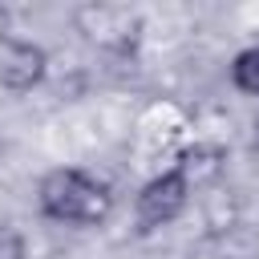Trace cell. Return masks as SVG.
Returning <instances> with one entry per match:
<instances>
[{"label": "cell", "instance_id": "obj_3", "mask_svg": "<svg viewBox=\"0 0 259 259\" xmlns=\"http://www.w3.org/2000/svg\"><path fill=\"white\" fill-rule=\"evenodd\" d=\"M73 28L101 53L130 57L142 45L146 20L138 8H125V4H81V8H73Z\"/></svg>", "mask_w": 259, "mask_h": 259}, {"label": "cell", "instance_id": "obj_4", "mask_svg": "<svg viewBox=\"0 0 259 259\" xmlns=\"http://www.w3.org/2000/svg\"><path fill=\"white\" fill-rule=\"evenodd\" d=\"M49 49L24 32H0V89L12 97H28L49 81Z\"/></svg>", "mask_w": 259, "mask_h": 259}, {"label": "cell", "instance_id": "obj_5", "mask_svg": "<svg viewBox=\"0 0 259 259\" xmlns=\"http://www.w3.org/2000/svg\"><path fill=\"white\" fill-rule=\"evenodd\" d=\"M227 85L247 97V101H259V40L235 49V57L227 61Z\"/></svg>", "mask_w": 259, "mask_h": 259}, {"label": "cell", "instance_id": "obj_7", "mask_svg": "<svg viewBox=\"0 0 259 259\" xmlns=\"http://www.w3.org/2000/svg\"><path fill=\"white\" fill-rule=\"evenodd\" d=\"M251 150H255V154H259V113H255V117H251Z\"/></svg>", "mask_w": 259, "mask_h": 259}, {"label": "cell", "instance_id": "obj_1", "mask_svg": "<svg viewBox=\"0 0 259 259\" xmlns=\"http://www.w3.org/2000/svg\"><path fill=\"white\" fill-rule=\"evenodd\" d=\"M36 214L53 227L93 231L105 227L117 210V190L109 178L85 166H53L36 178Z\"/></svg>", "mask_w": 259, "mask_h": 259}, {"label": "cell", "instance_id": "obj_2", "mask_svg": "<svg viewBox=\"0 0 259 259\" xmlns=\"http://www.w3.org/2000/svg\"><path fill=\"white\" fill-rule=\"evenodd\" d=\"M202 186L194 182V174L182 166V158L174 154L170 158V166H162V170H154L142 186H138V194H134V231L138 235H158V231H166V227H174L186 210H190V202H194V194H198Z\"/></svg>", "mask_w": 259, "mask_h": 259}, {"label": "cell", "instance_id": "obj_6", "mask_svg": "<svg viewBox=\"0 0 259 259\" xmlns=\"http://www.w3.org/2000/svg\"><path fill=\"white\" fill-rule=\"evenodd\" d=\"M0 259H28V235L16 223H0Z\"/></svg>", "mask_w": 259, "mask_h": 259}]
</instances>
